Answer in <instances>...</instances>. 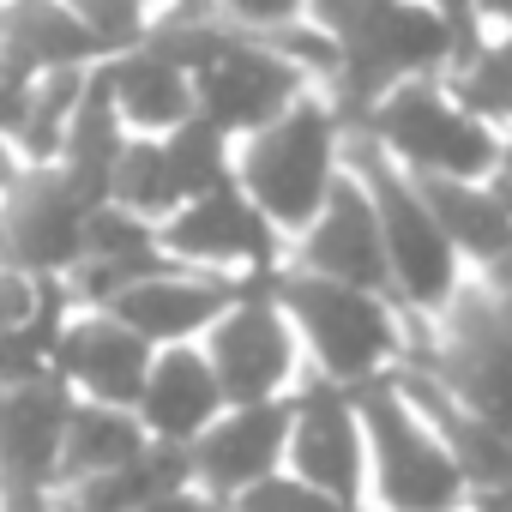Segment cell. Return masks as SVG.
I'll return each mask as SVG.
<instances>
[{
    "label": "cell",
    "instance_id": "cell-28",
    "mask_svg": "<svg viewBox=\"0 0 512 512\" xmlns=\"http://www.w3.org/2000/svg\"><path fill=\"white\" fill-rule=\"evenodd\" d=\"M163 151H169V169H175V187H181V205L199 199V193H217L235 181V157H229V133H217L211 121H181L175 133H163Z\"/></svg>",
    "mask_w": 512,
    "mask_h": 512
},
{
    "label": "cell",
    "instance_id": "cell-15",
    "mask_svg": "<svg viewBox=\"0 0 512 512\" xmlns=\"http://www.w3.org/2000/svg\"><path fill=\"white\" fill-rule=\"evenodd\" d=\"M290 476L362 506V488H368V434H362V416L350 404V386H332V380H308L296 392V428H290V458H284Z\"/></svg>",
    "mask_w": 512,
    "mask_h": 512
},
{
    "label": "cell",
    "instance_id": "cell-19",
    "mask_svg": "<svg viewBox=\"0 0 512 512\" xmlns=\"http://www.w3.org/2000/svg\"><path fill=\"white\" fill-rule=\"evenodd\" d=\"M0 55L25 67L31 79H43V73H73V67H103L109 43L67 0H0Z\"/></svg>",
    "mask_w": 512,
    "mask_h": 512
},
{
    "label": "cell",
    "instance_id": "cell-36",
    "mask_svg": "<svg viewBox=\"0 0 512 512\" xmlns=\"http://www.w3.org/2000/svg\"><path fill=\"white\" fill-rule=\"evenodd\" d=\"M139 512H229V506H217V500H211V494H199V488H181V494L151 500V506H139Z\"/></svg>",
    "mask_w": 512,
    "mask_h": 512
},
{
    "label": "cell",
    "instance_id": "cell-32",
    "mask_svg": "<svg viewBox=\"0 0 512 512\" xmlns=\"http://www.w3.org/2000/svg\"><path fill=\"white\" fill-rule=\"evenodd\" d=\"M67 7L109 43V55H121V49H139L145 43V25H151V13H145V0H67Z\"/></svg>",
    "mask_w": 512,
    "mask_h": 512
},
{
    "label": "cell",
    "instance_id": "cell-30",
    "mask_svg": "<svg viewBox=\"0 0 512 512\" xmlns=\"http://www.w3.org/2000/svg\"><path fill=\"white\" fill-rule=\"evenodd\" d=\"M151 247H163L157 241V223L121 211L115 199L85 217V260H133V253H151Z\"/></svg>",
    "mask_w": 512,
    "mask_h": 512
},
{
    "label": "cell",
    "instance_id": "cell-35",
    "mask_svg": "<svg viewBox=\"0 0 512 512\" xmlns=\"http://www.w3.org/2000/svg\"><path fill=\"white\" fill-rule=\"evenodd\" d=\"M31 91H37V79L25 73V67H13L7 55H0V133H19L25 127V109H31Z\"/></svg>",
    "mask_w": 512,
    "mask_h": 512
},
{
    "label": "cell",
    "instance_id": "cell-45",
    "mask_svg": "<svg viewBox=\"0 0 512 512\" xmlns=\"http://www.w3.org/2000/svg\"><path fill=\"white\" fill-rule=\"evenodd\" d=\"M500 163H506V169H512V139H506V157H500Z\"/></svg>",
    "mask_w": 512,
    "mask_h": 512
},
{
    "label": "cell",
    "instance_id": "cell-31",
    "mask_svg": "<svg viewBox=\"0 0 512 512\" xmlns=\"http://www.w3.org/2000/svg\"><path fill=\"white\" fill-rule=\"evenodd\" d=\"M229 512H362V506H350V500H338V494H326V488L278 470L260 488H247L241 500H229Z\"/></svg>",
    "mask_w": 512,
    "mask_h": 512
},
{
    "label": "cell",
    "instance_id": "cell-16",
    "mask_svg": "<svg viewBox=\"0 0 512 512\" xmlns=\"http://www.w3.org/2000/svg\"><path fill=\"white\" fill-rule=\"evenodd\" d=\"M73 410H79V392L61 374L0 392V488H37V494L61 488Z\"/></svg>",
    "mask_w": 512,
    "mask_h": 512
},
{
    "label": "cell",
    "instance_id": "cell-6",
    "mask_svg": "<svg viewBox=\"0 0 512 512\" xmlns=\"http://www.w3.org/2000/svg\"><path fill=\"white\" fill-rule=\"evenodd\" d=\"M368 133L398 169L410 175H452V181H488L506 157V139L494 127H482L476 115H464L440 79H404L398 91H386L368 121L356 127Z\"/></svg>",
    "mask_w": 512,
    "mask_h": 512
},
{
    "label": "cell",
    "instance_id": "cell-3",
    "mask_svg": "<svg viewBox=\"0 0 512 512\" xmlns=\"http://www.w3.org/2000/svg\"><path fill=\"white\" fill-rule=\"evenodd\" d=\"M344 169L368 187L374 217H380V241L392 260V284L404 314H440L452 302V290L464 284V260L446 241V229L434 223L428 199L416 193L410 169H398L368 133H344Z\"/></svg>",
    "mask_w": 512,
    "mask_h": 512
},
{
    "label": "cell",
    "instance_id": "cell-23",
    "mask_svg": "<svg viewBox=\"0 0 512 512\" xmlns=\"http://www.w3.org/2000/svg\"><path fill=\"white\" fill-rule=\"evenodd\" d=\"M103 73H109L115 109H121V121H127L133 133L163 139V133H175L181 121H193V79H187L181 67H169L163 55H151V49H121V55L103 61Z\"/></svg>",
    "mask_w": 512,
    "mask_h": 512
},
{
    "label": "cell",
    "instance_id": "cell-29",
    "mask_svg": "<svg viewBox=\"0 0 512 512\" xmlns=\"http://www.w3.org/2000/svg\"><path fill=\"white\" fill-rule=\"evenodd\" d=\"M446 85V97L464 109V115H476L482 127H512V55L500 49V43H488L464 73H446L440 79Z\"/></svg>",
    "mask_w": 512,
    "mask_h": 512
},
{
    "label": "cell",
    "instance_id": "cell-4",
    "mask_svg": "<svg viewBox=\"0 0 512 512\" xmlns=\"http://www.w3.org/2000/svg\"><path fill=\"white\" fill-rule=\"evenodd\" d=\"M272 296L290 314V326L308 338V350L320 362V380H332V386H362V380L386 374L404 356V344H410L398 332L404 308H392V302H380L368 290L314 278L302 266H278L272 272Z\"/></svg>",
    "mask_w": 512,
    "mask_h": 512
},
{
    "label": "cell",
    "instance_id": "cell-12",
    "mask_svg": "<svg viewBox=\"0 0 512 512\" xmlns=\"http://www.w3.org/2000/svg\"><path fill=\"white\" fill-rule=\"evenodd\" d=\"M278 223L253 205L247 193H241V181H229V187H217V193H199V199H187L169 223H157V241H163V253L169 260H181V266H247V272H278L284 260H278Z\"/></svg>",
    "mask_w": 512,
    "mask_h": 512
},
{
    "label": "cell",
    "instance_id": "cell-27",
    "mask_svg": "<svg viewBox=\"0 0 512 512\" xmlns=\"http://www.w3.org/2000/svg\"><path fill=\"white\" fill-rule=\"evenodd\" d=\"M85 79H91V67L43 73V79H37L31 109H25V127L13 133V145H19V157H25L31 169H43V163H55V157H61L67 127H73V115H79V97H85Z\"/></svg>",
    "mask_w": 512,
    "mask_h": 512
},
{
    "label": "cell",
    "instance_id": "cell-21",
    "mask_svg": "<svg viewBox=\"0 0 512 512\" xmlns=\"http://www.w3.org/2000/svg\"><path fill=\"white\" fill-rule=\"evenodd\" d=\"M127 139H133V127H127V121H121V109H115L109 73H103V67H91L85 97H79V115H73L67 145H61V157H55L61 181H67L91 211H97V205H109V193H115V163H121Z\"/></svg>",
    "mask_w": 512,
    "mask_h": 512
},
{
    "label": "cell",
    "instance_id": "cell-18",
    "mask_svg": "<svg viewBox=\"0 0 512 512\" xmlns=\"http://www.w3.org/2000/svg\"><path fill=\"white\" fill-rule=\"evenodd\" d=\"M392 386H398L404 404L440 434V446L452 452V464H458V476H464L470 494L512 482V434H500L494 422H482L476 410H464V404H458L428 368H416V362H392Z\"/></svg>",
    "mask_w": 512,
    "mask_h": 512
},
{
    "label": "cell",
    "instance_id": "cell-37",
    "mask_svg": "<svg viewBox=\"0 0 512 512\" xmlns=\"http://www.w3.org/2000/svg\"><path fill=\"white\" fill-rule=\"evenodd\" d=\"M482 284H488L494 296H512V241H506V247L494 253L488 266H482Z\"/></svg>",
    "mask_w": 512,
    "mask_h": 512
},
{
    "label": "cell",
    "instance_id": "cell-25",
    "mask_svg": "<svg viewBox=\"0 0 512 512\" xmlns=\"http://www.w3.org/2000/svg\"><path fill=\"white\" fill-rule=\"evenodd\" d=\"M145 446H151V434H145V422H139L133 410L85 404V398H79L73 428H67V452H61V488L91 482V476H103V470H115V464H133ZM61 488H55V494H61Z\"/></svg>",
    "mask_w": 512,
    "mask_h": 512
},
{
    "label": "cell",
    "instance_id": "cell-1",
    "mask_svg": "<svg viewBox=\"0 0 512 512\" xmlns=\"http://www.w3.org/2000/svg\"><path fill=\"white\" fill-rule=\"evenodd\" d=\"M308 25L338 49L326 103L344 133H356L386 91L404 79H440L452 61V31L434 0H308Z\"/></svg>",
    "mask_w": 512,
    "mask_h": 512
},
{
    "label": "cell",
    "instance_id": "cell-14",
    "mask_svg": "<svg viewBox=\"0 0 512 512\" xmlns=\"http://www.w3.org/2000/svg\"><path fill=\"white\" fill-rule=\"evenodd\" d=\"M260 278L266 272H193V266H175L163 278L133 284L103 314H115L121 326H133L151 350H169V344H193L199 332H211L241 296L260 290Z\"/></svg>",
    "mask_w": 512,
    "mask_h": 512
},
{
    "label": "cell",
    "instance_id": "cell-20",
    "mask_svg": "<svg viewBox=\"0 0 512 512\" xmlns=\"http://www.w3.org/2000/svg\"><path fill=\"white\" fill-rule=\"evenodd\" d=\"M133 416L145 422L151 440L193 446V440L223 416V392H217L211 356L193 350V344H169V350H157L151 380H145V398H139Z\"/></svg>",
    "mask_w": 512,
    "mask_h": 512
},
{
    "label": "cell",
    "instance_id": "cell-17",
    "mask_svg": "<svg viewBox=\"0 0 512 512\" xmlns=\"http://www.w3.org/2000/svg\"><path fill=\"white\" fill-rule=\"evenodd\" d=\"M157 350L121 326L115 314H73V326L55 344V374L85 398V404H115V410H139L145 380H151Z\"/></svg>",
    "mask_w": 512,
    "mask_h": 512
},
{
    "label": "cell",
    "instance_id": "cell-11",
    "mask_svg": "<svg viewBox=\"0 0 512 512\" xmlns=\"http://www.w3.org/2000/svg\"><path fill=\"white\" fill-rule=\"evenodd\" d=\"M290 428H296V398H266V404H235L223 410L199 440H193V488L211 494L217 506L241 500L266 476L284 470L290 458Z\"/></svg>",
    "mask_w": 512,
    "mask_h": 512
},
{
    "label": "cell",
    "instance_id": "cell-33",
    "mask_svg": "<svg viewBox=\"0 0 512 512\" xmlns=\"http://www.w3.org/2000/svg\"><path fill=\"white\" fill-rule=\"evenodd\" d=\"M211 7L247 31H284V25H302L308 0H211Z\"/></svg>",
    "mask_w": 512,
    "mask_h": 512
},
{
    "label": "cell",
    "instance_id": "cell-42",
    "mask_svg": "<svg viewBox=\"0 0 512 512\" xmlns=\"http://www.w3.org/2000/svg\"><path fill=\"white\" fill-rule=\"evenodd\" d=\"M488 187H494V193H500V205L512 211V169H506V163H500V169L488 175Z\"/></svg>",
    "mask_w": 512,
    "mask_h": 512
},
{
    "label": "cell",
    "instance_id": "cell-38",
    "mask_svg": "<svg viewBox=\"0 0 512 512\" xmlns=\"http://www.w3.org/2000/svg\"><path fill=\"white\" fill-rule=\"evenodd\" d=\"M464 512H512V482H500V488H476Z\"/></svg>",
    "mask_w": 512,
    "mask_h": 512
},
{
    "label": "cell",
    "instance_id": "cell-5",
    "mask_svg": "<svg viewBox=\"0 0 512 512\" xmlns=\"http://www.w3.org/2000/svg\"><path fill=\"white\" fill-rule=\"evenodd\" d=\"M350 404L362 416L368 464H374V494H380L386 512H464L470 506V488H464L452 452L404 404V392L392 386V368L362 380V386H350Z\"/></svg>",
    "mask_w": 512,
    "mask_h": 512
},
{
    "label": "cell",
    "instance_id": "cell-41",
    "mask_svg": "<svg viewBox=\"0 0 512 512\" xmlns=\"http://www.w3.org/2000/svg\"><path fill=\"white\" fill-rule=\"evenodd\" d=\"M476 13H482V25L494 19V25H506V31H512V0H476Z\"/></svg>",
    "mask_w": 512,
    "mask_h": 512
},
{
    "label": "cell",
    "instance_id": "cell-22",
    "mask_svg": "<svg viewBox=\"0 0 512 512\" xmlns=\"http://www.w3.org/2000/svg\"><path fill=\"white\" fill-rule=\"evenodd\" d=\"M193 488V446H169V440H151L133 464H115L91 482H73L55 494L61 512H139L151 500H169Z\"/></svg>",
    "mask_w": 512,
    "mask_h": 512
},
{
    "label": "cell",
    "instance_id": "cell-40",
    "mask_svg": "<svg viewBox=\"0 0 512 512\" xmlns=\"http://www.w3.org/2000/svg\"><path fill=\"white\" fill-rule=\"evenodd\" d=\"M19 175H25V157H19V145H13L7 133H0V193H7Z\"/></svg>",
    "mask_w": 512,
    "mask_h": 512
},
{
    "label": "cell",
    "instance_id": "cell-39",
    "mask_svg": "<svg viewBox=\"0 0 512 512\" xmlns=\"http://www.w3.org/2000/svg\"><path fill=\"white\" fill-rule=\"evenodd\" d=\"M7 512H61L55 494H37V488H7Z\"/></svg>",
    "mask_w": 512,
    "mask_h": 512
},
{
    "label": "cell",
    "instance_id": "cell-9",
    "mask_svg": "<svg viewBox=\"0 0 512 512\" xmlns=\"http://www.w3.org/2000/svg\"><path fill=\"white\" fill-rule=\"evenodd\" d=\"M85 217L91 205L61 181L55 163H25V175L0 193V266L31 278H73L85 260Z\"/></svg>",
    "mask_w": 512,
    "mask_h": 512
},
{
    "label": "cell",
    "instance_id": "cell-13",
    "mask_svg": "<svg viewBox=\"0 0 512 512\" xmlns=\"http://www.w3.org/2000/svg\"><path fill=\"white\" fill-rule=\"evenodd\" d=\"M296 266L314 272V278H332V284H350V290H368L392 308L398 302V284H392V260H386V241H380V217H374V199L368 187L344 169L320 205V217L302 229V247H296Z\"/></svg>",
    "mask_w": 512,
    "mask_h": 512
},
{
    "label": "cell",
    "instance_id": "cell-26",
    "mask_svg": "<svg viewBox=\"0 0 512 512\" xmlns=\"http://www.w3.org/2000/svg\"><path fill=\"white\" fill-rule=\"evenodd\" d=\"M121 211L145 217V223H169L181 211V187H175V169H169V151L163 139L151 133H133L121 163H115V193H109Z\"/></svg>",
    "mask_w": 512,
    "mask_h": 512
},
{
    "label": "cell",
    "instance_id": "cell-24",
    "mask_svg": "<svg viewBox=\"0 0 512 512\" xmlns=\"http://www.w3.org/2000/svg\"><path fill=\"white\" fill-rule=\"evenodd\" d=\"M410 181L428 199L446 241L458 247V260H470L476 272L512 241V211L500 205V193L488 181H452V175H410Z\"/></svg>",
    "mask_w": 512,
    "mask_h": 512
},
{
    "label": "cell",
    "instance_id": "cell-8",
    "mask_svg": "<svg viewBox=\"0 0 512 512\" xmlns=\"http://www.w3.org/2000/svg\"><path fill=\"white\" fill-rule=\"evenodd\" d=\"M205 356H211L223 410H235V404H266V398H284V392H290V374H296V332H290V314H284L278 296H272V272L260 278V290L241 296V302L205 332Z\"/></svg>",
    "mask_w": 512,
    "mask_h": 512
},
{
    "label": "cell",
    "instance_id": "cell-7",
    "mask_svg": "<svg viewBox=\"0 0 512 512\" xmlns=\"http://www.w3.org/2000/svg\"><path fill=\"white\" fill-rule=\"evenodd\" d=\"M398 362L428 368L464 410H476L482 422L512 434V338H506L494 290L482 278L458 284L452 302L440 308V332L434 338L416 332Z\"/></svg>",
    "mask_w": 512,
    "mask_h": 512
},
{
    "label": "cell",
    "instance_id": "cell-46",
    "mask_svg": "<svg viewBox=\"0 0 512 512\" xmlns=\"http://www.w3.org/2000/svg\"><path fill=\"white\" fill-rule=\"evenodd\" d=\"M0 512H7V488H0Z\"/></svg>",
    "mask_w": 512,
    "mask_h": 512
},
{
    "label": "cell",
    "instance_id": "cell-43",
    "mask_svg": "<svg viewBox=\"0 0 512 512\" xmlns=\"http://www.w3.org/2000/svg\"><path fill=\"white\" fill-rule=\"evenodd\" d=\"M494 308H500V326H506V338H512V296H494Z\"/></svg>",
    "mask_w": 512,
    "mask_h": 512
},
{
    "label": "cell",
    "instance_id": "cell-2",
    "mask_svg": "<svg viewBox=\"0 0 512 512\" xmlns=\"http://www.w3.org/2000/svg\"><path fill=\"white\" fill-rule=\"evenodd\" d=\"M338 175H344V127H338L332 103L314 97V91L296 109H284L272 127L247 133V145L235 157L241 193L260 205L284 235H302L320 217V205H326Z\"/></svg>",
    "mask_w": 512,
    "mask_h": 512
},
{
    "label": "cell",
    "instance_id": "cell-44",
    "mask_svg": "<svg viewBox=\"0 0 512 512\" xmlns=\"http://www.w3.org/2000/svg\"><path fill=\"white\" fill-rule=\"evenodd\" d=\"M500 49H506V55H512V31H506V37H500Z\"/></svg>",
    "mask_w": 512,
    "mask_h": 512
},
{
    "label": "cell",
    "instance_id": "cell-34",
    "mask_svg": "<svg viewBox=\"0 0 512 512\" xmlns=\"http://www.w3.org/2000/svg\"><path fill=\"white\" fill-rule=\"evenodd\" d=\"M37 302H43V278L0 266V338H7V332H25L31 314H37Z\"/></svg>",
    "mask_w": 512,
    "mask_h": 512
},
{
    "label": "cell",
    "instance_id": "cell-10",
    "mask_svg": "<svg viewBox=\"0 0 512 512\" xmlns=\"http://www.w3.org/2000/svg\"><path fill=\"white\" fill-rule=\"evenodd\" d=\"M302 97H308V73L290 55H278L260 31H247L223 61L193 73V115L211 121L229 139H247V133L272 127Z\"/></svg>",
    "mask_w": 512,
    "mask_h": 512
}]
</instances>
